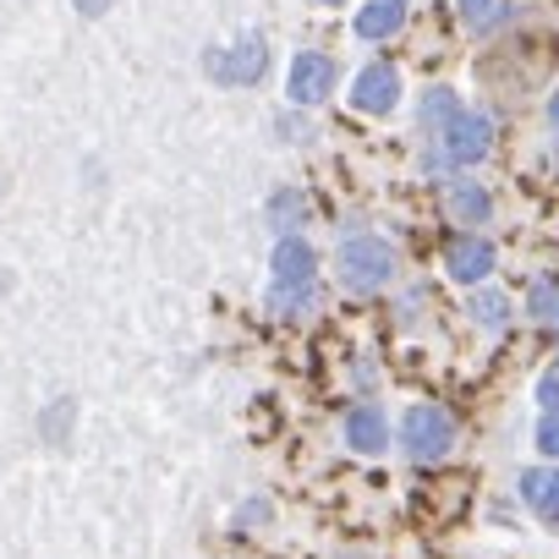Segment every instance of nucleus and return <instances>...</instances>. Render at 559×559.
I'll use <instances>...</instances> for the list:
<instances>
[{"label":"nucleus","mask_w":559,"mask_h":559,"mask_svg":"<svg viewBox=\"0 0 559 559\" xmlns=\"http://www.w3.org/2000/svg\"><path fill=\"white\" fill-rule=\"evenodd\" d=\"M335 269H341V280H346L352 292H379V286H390V274H395V252L379 236H352L341 247Z\"/></svg>","instance_id":"f257e3e1"},{"label":"nucleus","mask_w":559,"mask_h":559,"mask_svg":"<svg viewBox=\"0 0 559 559\" xmlns=\"http://www.w3.org/2000/svg\"><path fill=\"white\" fill-rule=\"evenodd\" d=\"M401 444L412 461H439L450 444H455V423L444 406H412L406 423H401Z\"/></svg>","instance_id":"f03ea898"},{"label":"nucleus","mask_w":559,"mask_h":559,"mask_svg":"<svg viewBox=\"0 0 559 559\" xmlns=\"http://www.w3.org/2000/svg\"><path fill=\"white\" fill-rule=\"evenodd\" d=\"M263 67H269L263 39H241V45H230V50H209V56H203V72H209L214 83H225V88L258 83V78H263Z\"/></svg>","instance_id":"7ed1b4c3"},{"label":"nucleus","mask_w":559,"mask_h":559,"mask_svg":"<svg viewBox=\"0 0 559 559\" xmlns=\"http://www.w3.org/2000/svg\"><path fill=\"white\" fill-rule=\"evenodd\" d=\"M330 88H335V61L319 56V50H302V56L292 61V72H286V94H292V105H319Z\"/></svg>","instance_id":"20e7f679"},{"label":"nucleus","mask_w":559,"mask_h":559,"mask_svg":"<svg viewBox=\"0 0 559 559\" xmlns=\"http://www.w3.org/2000/svg\"><path fill=\"white\" fill-rule=\"evenodd\" d=\"M488 138H493L488 116H477V110H455V121L444 127V154H450L455 165H477V159L488 154Z\"/></svg>","instance_id":"39448f33"},{"label":"nucleus","mask_w":559,"mask_h":559,"mask_svg":"<svg viewBox=\"0 0 559 559\" xmlns=\"http://www.w3.org/2000/svg\"><path fill=\"white\" fill-rule=\"evenodd\" d=\"M395 99H401V78H395V67H368V72L357 78V94H352L357 110H368V116H390Z\"/></svg>","instance_id":"423d86ee"},{"label":"nucleus","mask_w":559,"mask_h":559,"mask_svg":"<svg viewBox=\"0 0 559 559\" xmlns=\"http://www.w3.org/2000/svg\"><path fill=\"white\" fill-rule=\"evenodd\" d=\"M521 499L543 526H559V472L554 466H532L521 472Z\"/></svg>","instance_id":"0eeeda50"},{"label":"nucleus","mask_w":559,"mask_h":559,"mask_svg":"<svg viewBox=\"0 0 559 559\" xmlns=\"http://www.w3.org/2000/svg\"><path fill=\"white\" fill-rule=\"evenodd\" d=\"M308 280H313V247L297 241V236H286V241H280V252H274V286L280 292H286V286L302 292Z\"/></svg>","instance_id":"6e6552de"},{"label":"nucleus","mask_w":559,"mask_h":559,"mask_svg":"<svg viewBox=\"0 0 559 559\" xmlns=\"http://www.w3.org/2000/svg\"><path fill=\"white\" fill-rule=\"evenodd\" d=\"M488 269H493V247H488L483 236H466V241H455V247H450V274L461 280V286L483 280Z\"/></svg>","instance_id":"1a4fd4ad"},{"label":"nucleus","mask_w":559,"mask_h":559,"mask_svg":"<svg viewBox=\"0 0 559 559\" xmlns=\"http://www.w3.org/2000/svg\"><path fill=\"white\" fill-rule=\"evenodd\" d=\"M346 444L362 450V455L384 450V412L379 406H352L346 412Z\"/></svg>","instance_id":"9d476101"},{"label":"nucleus","mask_w":559,"mask_h":559,"mask_svg":"<svg viewBox=\"0 0 559 559\" xmlns=\"http://www.w3.org/2000/svg\"><path fill=\"white\" fill-rule=\"evenodd\" d=\"M401 23H406V0H368L362 17H357V34L362 39H390Z\"/></svg>","instance_id":"9b49d317"},{"label":"nucleus","mask_w":559,"mask_h":559,"mask_svg":"<svg viewBox=\"0 0 559 559\" xmlns=\"http://www.w3.org/2000/svg\"><path fill=\"white\" fill-rule=\"evenodd\" d=\"M466 34H493L499 23H510V0H455Z\"/></svg>","instance_id":"f8f14e48"},{"label":"nucleus","mask_w":559,"mask_h":559,"mask_svg":"<svg viewBox=\"0 0 559 559\" xmlns=\"http://www.w3.org/2000/svg\"><path fill=\"white\" fill-rule=\"evenodd\" d=\"M450 209H455L461 219L483 225V219H488V192H483V187H472V181H461V187L450 192Z\"/></svg>","instance_id":"ddd939ff"},{"label":"nucleus","mask_w":559,"mask_h":559,"mask_svg":"<svg viewBox=\"0 0 559 559\" xmlns=\"http://www.w3.org/2000/svg\"><path fill=\"white\" fill-rule=\"evenodd\" d=\"M269 214L280 219V230H297V219L308 214V198H302V192H280V198L269 203Z\"/></svg>","instance_id":"4468645a"},{"label":"nucleus","mask_w":559,"mask_h":559,"mask_svg":"<svg viewBox=\"0 0 559 559\" xmlns=\"http://www.w3.org/2000/svg\"><path fill=\"white\" fill-rule=\"evenodd\" d=\"M455 110H461V105H455V94L433 88V94H428V105H423V127H439V121L450 127V121H455Z\"/></svg>","instance_id":"2eb2a0df"},{"label":"nucleus","mask_w":559,"mask_h":559,"mask_svg":"<svg viewBox=\"0 0 559 559\" xmlns=\"http://www.w3.org/2000/svg\"><path fill=\"white\" fill-rule=\"evenodd\" d=\"M537 444H543L548 455H559V412H548V417H543V428H537Z\"/></svg>","instance_id":"dca6fc26"},{"label":"nucleus","mask_w":559,"mask_h":559,"mask_svg":"<svg viewBox=\"0 0 559 559\" xmlns=\"http://www.w3.org/2000/svg\"><path fill=\"white\" fill-rule=\"evenodd\" d=\"M537 401H543L548 412H559V368H554V373H548V379L537 384Z\"/></svg>","instance_id":"f3484780"},{"label":"nucleus","mask_w":559,"mask_h":559,"mask_svg":"<svg viewBox=\"0 0 559 559\" xmlns=\"http://www.w3.org/2000/svg\"><path fill=\"white\" fill-rule=\"evenodd\" d=\"M477 319H483V324H499V319H504V302H499V297H483V302H477Z\"/></svg>","instance_id":"a211bd4d"},{"label":"nucleus","mask_w":559,"mask_h":559,"mask_svg":"<svg viewBox=\"0 0 559 559\" xmlns=\"http://www.w3.org/2000/svg\"><path fill=\"white\" fill-rule=\"evenodd\" d=\"M72 7H78L83 17H99V12H110V7H116V0H72Z\"/></svg>","instance_id":"6ab92c4d"},{"label":"nucleus","mask_w":559,"mask_h":559,"mask_svg":"<svg viewBox=\"0 0 559 559\" xmlns=\"http://www.w3.org/2000/svg\"><path fill=\"white\" fill-rule=\"evenodd\" d=\"M532 308H537V313H543V319H548V308H554V292H548V280H543V286H537V292H532Z\"/></svg>","instance_id":"aec40b11"},{"label":"nucleus","mask_w":559,"mask_h":559,"mask_svg":"<svg viewBox=\"0 0 559 559\" xmlns=\"http://www.w3.org/2000/svg\"><path fill=\"white\" fill-rule=\"evenodd\" d=\"M548 121H554V127H559V94H554V99H548Z\"/></svg>","instance_id":"412c9836"},{"label":"nucleus","mask_w":559,"mask_h":559,"mask_svg":"<svg viewBox=\"0 0 559 559\" xmlns=\"http://www.w3.org/2000/svg\"><path fill=\"white\" fill-rule=\"evenodd\" d=\"M341 559H362V554H341Z\"/></svg>","instance_id":"4be33fe9"},{"label":"nucleus","mask_w":559,"mask_h":559,"mask_svg":"<svg viewBox=\"0 0 559 559\" xmlns=\"http://www.w3.org/2000/svg\"><path fill=\"white\" fill-rule=\"evenodd\" d=\"M319 7H335V0H319Z\"/></svg>","instance_id":"5701e85b"}]
</instances>
